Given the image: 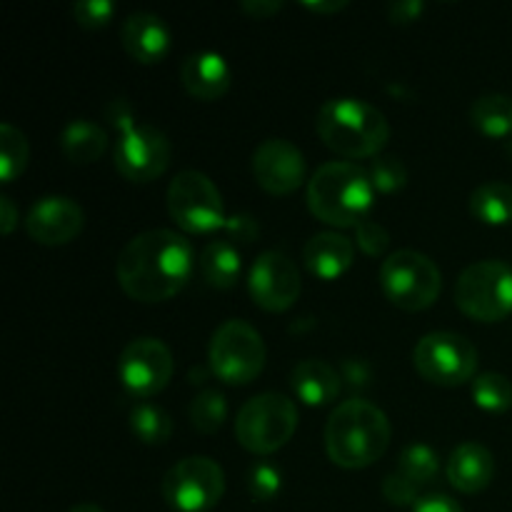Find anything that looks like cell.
I'll return each instance as SVG.
<instances>
[{"label": "cell", "mask_w": 512, "mask_h": 512, "mask_svg": "<svg viewBox=\"0 0 512 512\" xmlns=\"http://www.w3.org/2000/svg\"><path fill=\"white\" fill-rule=\"evenodd\" d=\"M195 263L193 243L185 235L155 228L125 243L115 263V278L135 303H165L188 285Z\"/></svg>", "instance_id": "6da1fadb"}, {"label": "cell", "mask_w": 512, "mask_h": 512, "mask_svg": "<svg viewBox=\"0 0 512 512\" xmlns=\"http://www.w3.org/2000/svg\"><path fill=\"white\" fill-rule=\"evenodd\" d=\"M390 420L370 400L350 398L325 423V453L338 468L363 470L378 463L390 445Z\"/></svg>", "instance_id": "7a4b0ae2"}, {"label": "cell", "mask_w": 512, "mask_h": 512, "mask_svg": "<svg viewBox=\"0 0 512 512\" xmlns=\"http://www.w3.org/2000/svg\"><path fill=\"white\" fill-rule=\"evenodd\" d=\"M375 195L368 170L350 160H333L315 170L305 198L320 223L348 230L368 220Z\"/></svg>", "instance_id": "3957f363"}, {"label": "cell", "mask_w": 512, "mask_h": 512, "mask_svg": "<svg viewBox=\"0 0 512 512\" xmlns=\"http://www.w3.org/2000/svg\"><path fill=\"white\" fill-rule=\"evenodd\" d=\"M325 148L348 160L378 158L390 140L388 118L373 103L360 98H330L315 120Z\"/></svg>", "instance_id": "277c9868"}, {"label": "cell", "mask_w": 512, "mask_h": 512, "mask_svg": "<svg viewBox=\"0 0 512 512\" xmlns=\"http://www.w3.org/2000/svg\"><path fill=\"white\" fill-rule=\"evenodd\" d=\"M110 125L118 130L113 160L115 170L130 183H150L168 170L170 148L168 135L150 123H135V115L123 98L113 100L105 110Z\"/></svg>", "instance_id": "5b68a950"}, {"label": "cell", "mask_w": 512, "mask_h": 512, "mask_svg": "<svg viewBox=\"0 0 512 512\" xmlns=\"http://www.w3.org/2000/svg\"><path fill=\"white\" fill-rule=\"evenodd\" d=\"M298 408L288 395L260 393L235 415V440L253 455H273L293 440Z\"/></svg>", "instance_id": "8992f818"}, {"label": "cell", "mask_w": 512, "mask_h": 512, "mask_svg": "<svg viewBox=\"0 0 512 512\" xmlns=\"http://www.w3.org/2000/svg\"><path fill=\"white\" fill-rule=\"evenodd\" d=\"M383 295L405 313H420L435 305L443 290V273L425 253L398 250L380 265Z\"/></svg>", "instance_id": "52a82bcc"}, {"label": "cell", "mask_w": 512, "mask_h": 512, "mask_svg": "<svg viewBox=\"0 0 512 512\" xmlns=\"http://www.w3.org/2000/svg\"><path fill=\"white\" fill-rule=\"evenodd\" d=\"M455 305L478 323H500L512 315V268L503 260H478L458 275Z\"/></svg>", "instance_id": "ba28073f"}, {"label": "cell", "mask_w": 512, "mask_h": 512, "mask_svg": "<svg viewBox=\"0 0 512 512\" xmlns=\"http://www.w3.org/2000/svg\"><path fill=\"white\" fill-rule=\"evenodd\" d=\"M265 340L245 320H225L208 345L210 373L228 385H250L265 368Z\"/></svg>", "instance_id": "9c48e42d"}, {"label": "cell", "mask_w": 512, "mask_h": 512, "mask_svg": "<svg viewBox=\"0 0 512 512\" xmlns=\"http://www.w3.org/2000/svg\"><path fill=\"white\" fill-rule=\"evenodd\" d=\"M168 213L188 235H210L228 223L218 185L200 170H183L170 180Z\"/></svg>", "instance_id": "30bf717a"}, {"label": "cell", "mask_w": 512, "mask_h": 512, "mask_svg": "<svg viewBox=\"0 0 512 512\" xmlns=\"http://www.w3.org/2000/svg\"><path fill=\"white\" fill-rule=\"evenodd\" d=\"M478 360V348L465 335L450 330L423 335L413 348V365L420 378L440 388H458L475 380Z\"/></svg>", "instance_id": "8fae6325"}, {"label": "cell", "mask_w": 512, "mask_h": 512, "mask_svg": "<svg viewBox=\"0 0 512 512\" xmlns=\"http://www.w3.org/2000/svg\"><path fill=\"white\" fill-rule=\"evenodd\" d=\"M160 493L175 512H210L225 495V473L208 455H188L165 473Z\"/></svg>", "instance_id": "7c38bea8"}, {"label": "cell", "mask_w": 512, "mask_h": 512, "mask_svg": "<svg viewBox=\"0 0 512 512\" xmlns=\"http://www.w3.org/2000/svg\"><path fill=\"white\" fill-rule=\"evenodd\" d=\"M173 353L158 338H135L118 358V378L133 398L148 400L163 393L173 380Z\"/></svg>", "instance_id": "4fadbf2b"}, {"label": "cell", "mask_w": 512, "mask_h": 512, "mask_svg": "<svg viewBox=\"0 0 512 512\" xmlns=\"http://www.w3.org/2000/svg\"><path fill=\"white\" fill-rule=\"evenodd\" d=\"M250 298L268 313H285L303 293L298 265L280 250H265L255 258L248 275Z\"/></svg>", "instance_id": "5bb4252c"}, {"label": "cell", "mask_w": 512, "mask_h": 512, "mask_svg": "<svg viewBox=\"0 0 512 512\" xmlns=\"http://www.w3.org/2000/svg\"><path fill=\"white\" fill-rule=\"evenodd\" d=\"M85 210L68 195H45L35 200L25 215V230L30 238L48 248L68 245L83 233Z\"/></svg>", "instance_id": "9a60e30c"}, {"label": "cell", "mask_w": 512, "mask_h": 512, "mask_svg": "<svg viewBox=\"0 0 512 512\" xmlns=\"http://www.w3.org/2000/svg\"><path fill=\"white\" fill-rule=\"evenodd\" d=\"M305 155L285 138H268L255 148L253 175L270 195H290L305 183Z\"/></svg>", "instance_id": "2e32d148"}, {"label": "cell", "mask_w": 512, "mask_h": 512, "mask_svg": "<svg viewBox=\"0 0 512 512\" xmlns=\"http://www.w3.org/2000/svg\"><path fill=\"white\" fill-rule=\"evenodd\" d=\"M120 43H123L125 53L143 65H155L170 53L173 45V35L165 20L160 15L148 13V10H138L130 13L123 20L120 28Z\"/></svg>", "instance_id": "e0dca14e"}, {"label": "cell", "mask_w": 512, "mask_h": 512, "mask_svg": "<svg viewBox=\"0 0 512 512\" xmlns=\"http://www.w3.org/2000/svg\"><path fill=\"white\" fill-rule=\"evenodd\" d=\"M180 83L193 98L210 103L228 93L233 83V70L228 60L215 50H198V53H190L180 65Z\"/></svg>", "instance_id": "ac0fdd59"}, {"label": "cell", "mask_w": 512, "mask_h": 512, "mask_svg": "<svg viewBox=\"0 0 512 512\" xmlns=\"http://www.w3.org/2000/svg\"><path fill=\"white\" fill-rule=\"evenodd\" d=\"M448 483L463 495H478L490 488L495 478V458L483 443H463L450 453L445 463Z\"/></svg>", "instance_id": "d6986e66"}, {"label": "cell", "mask_w": 512, "mask_h": 512, "mask_svg": "<svg viewBox=\"0 0 512 512\" xmlns=\"http://www.w3.org/2000/svg\"><path fill=\"white\" fill-rule=\"evenodd\" d=\"M355 260L353 240L345 238L338 230H325L313 235L303 248V263L315 278L338 280L350 270Z\"/></svg>", "instance_id": "ffe728a7"}, {"label": "cell", "mask_w": 512, "mask_h": 512, "mask_svg": "<svg viewBox=\"0 0 512 512\" xmlns=\"http://www.w3.org/2000/svg\"><path fill=\"white\" fill-rule=\"evenodd\" d=\"M290 385L300 403L310 405V408H325L338 400L340 390H343V378L325 360L310 358L295 365Z\"/></svg>", "instance_id": "44dd1931"}, {"label": "cell", "mask_w": 512, "mask_h": 512, "mask_svg": "<svg viewBox=\"0 0 512 512\" xmlns=\"http://www.w3.org/2000/svg\"><path fill=\"white\" fill-rule=\"evenodd\" d=\"M198 270L210 288L230 290L238 285L243 273V258L230 240H210L200 253Z\"/></svg>", "instance_id": "7402d4cb"}, {"label": "cell", "mask_w": 512, "mask_h": 512, "mask_svg": "<svg viewBox=\"0 0 512 512\" xmlns=\"http://www.w3.org/2000/svg\"><path fill=\"white\" fill-rule=\"evenodd\" d=\"M60 150L73 165H90L108 150V133L88 118L70 120L60 133Z\"/></svg>", "instance_id": "603a6c76"}, {"label": "cell", "mask_w": 512, "mask_h": 512, "mask_svg": "<svg viewBox=\"0 0 512 512\" xmlns=\"http://www.w3.org/2000/svg\"><path fill=\"white\" fill-rule=\"evenodd\" d=\"M470 213L493 228H512V185L500 180L478 185L470 195Z\"/></svg>", "instance_id": "cb8c5ba5"}, {"label": "cell", "mask_w": 512, "mask_h": 512, "mask_svg": "<svg viewBox=\"0 0 512 512\" xmlns=\"http://www.w3.org/2000/svg\"><path fill=\"white\" fill-rule=\"evenodd\" d=\"M470 123L485 138H508L512 135V98L503 93L480 95L470 105Z\"/></svg>", "instance_id": "d4e9b609"}, {"label": "cell", "mask_w": 512, "mask_h": 512, "mask_svg": "<svg viewBox=\"0 0 512 512\" xmlns=\"http://www.w3.org/2000/svg\"><path fill=\"white\" fill-rule=\"evenodd\" d=\"M130 430L145 445H165L173 438V418L165 408L153 403L135 405L130 413Z\"/></svg>", "instance_id": "484cf974"}, {"label": "cell", "mask_w": 512, "mask_h": 512, "mask_svg": "<svg viewBox=\"0 0 512 512\" xmlns=\"http://www.w3.org/2000/svg\"><path fill=\"white\" fill-rule=\"evenodd\" d=\"M30 160V145L23 130L15 125H0V180L5 185L13 183L15 178L25 173Z\"/></svg>", "instance_id": "4316f807"}, {"label": "cell", "mask_w": 512, "mask_h": 512, "mask_svg": "<svg viewBox=\"0 0 512 512\" xmlns=\"http://www.w3.org/2000/svg\"><path fill=\"white\" fill-rule=\"evenodd\" d=\"M473 403L485 413H508L512 408V383L508 375L480 373L473 380Z\"/></svg>", "instance_id": "83f0119b"}, {"label": "cell", "mask_w": 512, "mask_h": 512, "mask_svg": "<svg viewBox=\"0 0 512 512\" xmlns=\"http://www.w3.org/2000/svg\"><path fill=\"white\" fill-rule=\"evenodd\" d=\"M395 470H398L400 475H405L410 483L423 488V485H430L435 478H438L440 458L430 445L413 443L403 450V455H400L398 460V468Z\"/></svg>", "instance_id": "f1b7e54d"}, {"label": "cell", "mask_w": 512, "mask_h": 512, "mask_svg": "<svg viewBox=\"0 0 512 512\" xmlns=\"http://www.w3.org/2000/svg\"><path fill=\"white\" fill-rule=\"evenodd\" d=\"M228 420V400L218 390H203L190 403V423L198 433L213 435Z\"/></svg>", "instance_id": "f546056e"}, {"label": "cell", "mask_w": 512, "mask_h": 512, "mask_svg": "<svg viewBox=\"0 0 512 512\" xmlns=\"http://www.w3.org/2000/svg\"><path fill=\"white\" fill-rule=\"evenodd\" d=\"M370 183H373L375 193L393 195L408 185V168L403 160L393 158V155H378L368 168Z\"/></svg>", "instance_id": "4dcf8cb0"}, {"label": "cell", "mask_w": 512, "mask_h": 512, "mask_svg": "<svg viewBox=\"0 0 512 512\" xmlns=\"http://www.w3.org/2000/svg\"><path fill=\"white\" fill-rule=\"evenodd\" d=\"M283 490V475L275 465L255 463L248 473V493L255 503H270Z\"/></svg>", "instance_id": "1f68e13d"}, {"label": "cell", "mask_w": 512, "mask_h": 512, "mask_svg": "<svg viewBox=\"0 0 512 512\" xmlns=\"http://www.w3.org/2000/svg\"><path fill=\"white\" fill-rule=\"evenodd\" d=\"M355 243L370 258H380V255L388 253L390 248V233L383 223L368 218L355 228Z\"/></svg>", "instance_id": "d6a6232c"}, {"label": "cell", "mask_w": 512, "mask_h": 512, "mask_svg": "<svg viewBox=\"0 0 512 512\" xmlns=\"http://www.w3.org/2000/svg\"><path fill=\"white\" fill-rule=\"evenodd\" d=\"M115 5L110 0H83L73 5V18L80 28L98 30L113 20Z\"/></svg>", "instance_id": "836d02e7"}, {"label": "cell", "mask_w": 512, "mask_h": 512, "mask_svg": "<svg viewBox=\"0 0 512 512\" xmlns=\"http://www.w3.org/2000/svg\"><path fill=\"white\" fill-rule=\"evenodd\" d=\"M383 495L390 505H398V508L413 505L415 508V503L420 500V488L395 470V473H390L388 478L383 480Z\"/></svg>", "instance_id": "e575fe53"}, {"label": "cell", "mask_w": 512, "mask_h": 512, "mask_svg": "<svg viewBox=\"0 0 512 512\" xmlns=\"http://www.w3.org/2000/svg\"><path fill=\"white\" fill-rule=\"evenodd\" d=\"M223 230L228 233L230 243H253V240H258L260 235L258 220L248 213H240V215H233V218H228V223H225Z\"/></svg>", "instance_id": "d590c367"}, {"label": "cell", "mask_w": 512, "mask_h": 512, "mask_svg": "<svg viewBox=\"0 0 512 512\" xmlns=\"http://www.w3.org/2000/svg\"><path fill=\"white\" fill-rule=\"evenodd\" d=\"M413 512H463V508H460L450 495L435 493V495H425V498H420L418 503H415Z\"/></svg>", "instance_id": "8d00e7d4"}, {"label": "cell", "mask_w": 512, "mask_h": 512, "mask_svg": "<svg viewBox=\"0 0 512 512\" xmlns=\"http://www.w3.org/2000/svg\"><path fill=\"white\" fill-rule=\"evenodd\" d=\"M240 10L253 20H268L283 10V3H278V0H245V3H240Z\"/></svg>", "instance_id": "74e56055"}, {"label": "cell", "mask_w": 512, "mask_h": 512, "mask_svg": "<svg viewBox=\"0 0 512 512\" xmlns=\"http://www.w3.org/2000/svg\"><path fill=\"white\" fill-rule=\"evenodd\" d=\"M425 5L418 0H400V3L390 5V20L393 23H413L423 15Z\"/></svg>", "instance_id": "f35d334b"}, {"label": "cell", "mask_w": 512, "mask_h": 512, "mask_svg": "<svg viewBox=\"0 0 512 512\" xmlns=\"http://www.w3.org/2000/svg\"><path fill=\"white\" fill-rule=\"evenodd\" d=\"M18 208H15L13 200L8 195H0V233L10 235L15 228H18Z\"/></svg>", "instance_id": "ab89813d"}, {"label": "cell", "mask_w": 512, "mask_h": 512, "mask_svg": "<svg viewBox=\"0 0 512 512\" xmlns=\"http://www.w3.org/2000/svg\"><path fill=\"white\" fill-rule=\"evenodd\" d=\"M303 8L310 10V13L333 15V13H340V10L348 8V0H320V3H303Z\"/></svg>", "instance_id": "60d3db41"}, {"label": "cell", "mask_w": 512, "mask_h": 512, "mask_svg": "<svg viewBox=\"0 0 512 512\" xmlns=\"http://www.w3.org/2000/svg\"><path fill=\"white\" fill-rule=\"evenodd\" d=\"M355 368H358V360H348V363H345V380H350V385L368 383V370H365V365L360 370Z\"/></svg>", "instance_id": "b9f144b4"}, {"label": "cell", "mask_w": 512, "mask_h": 512, "mask_svg": "<svg viewBox=\"0 0 512 512\" xmlns=\"http://www.w3.org/2000/svg\"><path fill=\"white\" fill-rule=\"evenodd\" d=\"M68 512H105V510L95 503H78V505H73Z\"/></svg>", "instance_id": "7bdbcfd3"}]
</instances>
